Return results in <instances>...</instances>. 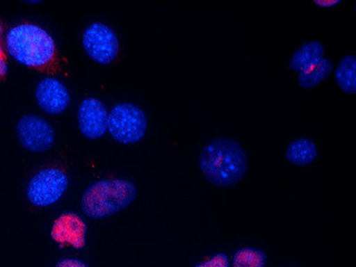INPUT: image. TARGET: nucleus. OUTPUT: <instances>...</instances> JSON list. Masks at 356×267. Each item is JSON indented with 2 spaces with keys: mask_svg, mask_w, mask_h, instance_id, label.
Returning <instances> with one entry per match:
<instances>
[{
  "mask_svg": "<svg viewBox=\"0 0 356 267\" xmlns=\"http://www.w3.org/2000/svg\"><path fill=\"white\" fill-rule=\"evenodd\" d=\"M248 168L246 152L234 140L213 139L200 152V170L209 183L221 188L239 184L246 176Z\"/></svg>",
  "mask_w": 356,
  "mask_h": 267,
  "instance_id": "obj_1",
  "label": "nucleus"
},
{
  "mask_svg": "<svg viewBox=\"0 0 356 267\" xmlns=\"http://www.w3.org/2000/svg\"><path fill=\"white\" fill-rule=\"evenodd\" d=\"M135 184L125 179L98 181L86 189L81 209L87 217L101 219L123 211L136 198Z\"/></svg>",
  "mask_w": 356,
  "mask_h": 267,
  "instance_id": "obj_2",
  "label": "nucleus"
},
{
  "mask_svg": "<svg viewBox=\"0 0 356 267\" xmlns=\"http://www.w3.org/2000/svg\"><path fill=\"white\" fill-rule=\"evenodd\" d=\"M9 55L28 67H40L52 60L56 44L46 31L33 24L13 28L6 36Z\"/></svg>",
  "mask_w": 356,
  "mask_h": 267,
  "instance_id": "obj_3",
  "label": "nucleus"
},
{
  "mask_svg": "<svg viewBox=\"0 0 356 267\" xmlns=\"http://www.w3.org/2000/svg\"><path fill=\"white\" fill-rule=\"evenodd\" d=\"M148 120L145 111L133 104H117L108 115V131L122 145L136 144L144 138Z\"/></svg>",
  "mask_w": 356,
  "mask_h": 267,
  "instance_id": "obj_4",
  "label": "nucleus"
},
{
  "mask_svg": "<svg viewBox=\"0 0 356 267\" xmlns=\"http://www.w3.org/2000/svg\"><path fill=\"white\" fill-rule=\"evenodd\" d=\"M68 184V177L63 171L46 168L31 178L28 184V199L36 206L55 204L65 193Z\"/></svg>",
  "mask_w": 356,
  "mask_h": 267,
  "instance_id": "obj_5",
  "label": "nucleus"
},
{
  "mask_svg": "<svg viewBox=\"0 0 356 267\" xmlns=\"http://www.w3.org/2000/svg\"><path fill=\"white\" fill-rule=\"evenodd\" d=\"M82 44L88 56L103 65L113 63L120 50L119 39L115 33L101 22H94L86 29Z\"/></svg>",
  "mask_w": 356,
  "mask_h": 267,
  "instance_id": "obj_6",
  "label": "nucleus"
},
{
  "mask_svg": "<svg viewBox=\"0 0 356 267\" xmlns=\"http://www.w3.org/2000/svg\"><path fill=\"white\" fill-rule=\"evenodd\" d=\"M17 134L22 147L35 154L49 151L55 144V130L40 116L21 118L17 126Z\"/></svg>",
  "mask_w": 356,
  "mask_h": 267,
  "instance_id": "obj_7",
  "label": "nucleus"
},
{
  "mask_svg": "<svg viewBox=\"0 0 356 267\" xmlns=\"http://www.w3.org/2000/svg\"><path fill=\"white\" fill-rule=\"evenodd\" d=\"M108 115L106 106L97 98L88 97L82 101L78 111L79 128L82 135L90 140L103 138L108 130Z\"/></svg>",
  "mask_w": 356,
  "mask_h": 267,
  "instance_id": "obj_8",
  "label": "nucleus"
},
{
  "mask_svg": "<svg viewBox=\"0 0 356 267\" xmlns=\"http://www.w3.org/2000/svg\"><path fill=\"white\" fill-rule=\"evenodd\" d=\"M88 227L79 215L72 212L63 213L54 222L51 237L61 246H71L76 250L86 246Z\"/></svg>",
  "mask_w": 356,
  "mask_h": 267,
  "instance_id": "obj_9",
  "label": "nucleus"
},
{
  "mask_svg": "<svg viewBox=\"0 0 356 267\" xmlns=\"http://www.w3.org/2000/svg\"><path fill=\"white\" fill-rule=\"evenodd\" d=\"M38 106L44 113L61 114L71 103V97L65 85L55 78H44L39 82L35 91Z\"/></svg>",
  "mask_w": 356,
  "mask_h": 267,
  "instance_id": "obj_10",
  "label": "nucleus"
},
{
  "mask_svg": "<svg viewBox=\"0 0 356 267\" xmlns=\"http://www.w3.org/2000/svg\"><path fill=\"white\" fill-rule=\"evenodd\" d=\"M324 53H325V49H324L323 44L319 41H310V42L302 44L291 57L289 68L292 71L300 73L314 65V63L322 59Z\"/></svg>",
  "mask_w": 356,
  "mask_h": 267,
  "instance_id": "obj_11",
  "label": "nucleus"
},
{
  "mask_svg": "<svg viewBox=\"0 0 356 267\" xmlns=\"http://www.w3.org/2000/svg\"><path fill=\"white\" fill-rule=\"evenodd\" d=\"M318 156L317 146L312 140L298 138L289 145L286 158L298 167H306L313 163Z\"/></svg>",
  "mask_w": 356,
  "mask_h": 267,
  "instance_id": "obj_12",
  "label": "nucleus"
},
{
  "mask_svg": "<svg viewBox=\"0 0 356 267\" xmlns=\"http://www.w3.org/2000/svg\"><path fill=\"white\" fill-rule=\"evenodd\" d=\"M333 63L330 59H320L314 65L308 67L300 73L298 78V83L302 88L309 89L317 87L322 83L324 79L329 77L333 71Z\"/></svg>",
  "mask_w": 356,
  "mask_h": 267,
  "instance_id": "obj_13",
  "label": "nucleus"
},
{
  "mask_svg": "<svg viewBox=\"0 0 356 267\" xmlns=\"http://www.w3.org/2000/svg\"><path fill=\"white\" fill-rule=\"evenodd\" d=\"M337 83L343 92L348 95L356 93V57L346 55L343 57L335 71Z\"/></svg>",
  "mask_w": 356,
  "mask_h": 267,
  "instance_id": "obj_14",
  "label": "nucleus"
},
{
  "mask_svg": "<svg viewBox=\"0 0 356 267\" xmlns=\"http://www.w3.org/2000/svg\"><path fill=\"white\" fill-rule=\"evenodd\" d=\"M267 257L264 251L257 249H241L234 257L233 267H266Z\"/></svg>",
  "mask_w": 356,
  "mask_h": 267,
  "instance_id": "obj_15",
  "label": "nucleus"
},
{
  "mask_svg": "<svg viewBox=\"0 0 356 267\" xmlns=\"http://www.w3.org/2000/svg\"><path fill=\"white\" fill-rule=\"evenodd\" d=\"M195 267H230V260L224 253H218L217 255L212 257L208 261Z\"/></svg>",
  "mask_w": 356,
  "mask_h": 267,
  "instance_id": "obj_16",
  "label": "nucleus"
},
{
  "mask_svg": "<svg viewBox=\"0 0 356 267\" xmlns=\"http://www.w3.org/2000/svg\"><path fill=\"white\" fill-rule=\"evenodd\" d=\"M55 267H89V266L81 259H63L56 263Z\"/></svg>",
  "mask_w": 356,
  "mask_h": 267,
  "instance_id": "obj_17",
  "label": "nucleus"
},
{
  "mask_svg": "<svg viewBox=\"0 0 356 267\" xmlns=\"http://www.w3.org/2000/svg\"><path fill=\"white\" fill-rule=\"evenodd\" d=\"M314 4L321 6V8H333V6H338L341 3V0H329V1H324V0H314Z\"/></svg>",
  "mask_w": 356,
  "mask_h": 267,
  "instance_id": "obj_18",
  "label": "nucleus"
},
{
  "mask_svg": "<svg viewBox=\"0 0 356 267\" xmlns=\"http://www.w3.org/2000/svg\"><path fill=\"white\" fill-rule=\"evenodd\" d=\"M8 65L5 62V60L0 58V77H3L8 72Z\"/></svg>",
  "mask_w": 356,
  "mask_h": 267,
  "instance_id": "obj_19",
  "label": "nucleus"
},
{
  "mask_svg": "<svg viewBox=\"0 0 356 267\" xmlns=\"http://www.w3.org/2000/svg\"><path fill=\"white\" fill-rule=\"evenodd\" d=\"M0 58H3V50L1 46H0Z\"/></svg>",
  "mask_w": 356,
  "mask_h": 267,
  "instance_id": "obj_20",
  "label": "nucleus"
},
{
  "mask_svg": "<svg viewBox=\"0 0 356 267\" xmlns=\"http://www.w3.org/2000/svg\"><path fill=\"white\" fill-rule=\"evenodd\" d=\"M2 31H3V28L1 26V24H0V36H1Z\"/></svg>",
  "mask_w": 356,
  "mask_h": 267,
  "instance_id": "obj_21",
  "label": "nucleus"
}]
</instances>
